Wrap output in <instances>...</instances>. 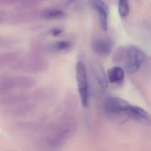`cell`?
I'll return each instance as SVG.
<instances>
[{"instance_id": "obj_5", "label": "cell", "mask_w": 151, "mask_h": 151, "mask_svg": "<svg viewBox=\"0 0 151 151\" xmlns=\"http://www.w3.org/2000/svg\"><path fill=\"white\" fill-rule=\"evenodd\" d=\"M129 105L126 101L119 97L109 96L104 101V108L109 114H125Z\"/></svg>"}, {"instance_id": "obj_11", "label": "cell", "mask_w": 151, "mask_h": 151, "mask_svg": "<svg viewBox=\"0 0 151 151\" xmlns=\"http://www.w3.org/2000/svg\"><path fill=\"white\" fill-rule=\"evenodd\" d=\"M26 94H14L6 95L0 99V104L5 106H14L27 102L30 99Z\"/></svg>"}, {"instance_id": "obj_10", "label": "cell", "mask_w": 151, "mask_h": 151, "mask_svg": "<svg viewBox=\"0 0 151 151\" xmlns=\"http://www.w3.org/2000/svg\"><path fill=\"white\" fill-rule=\"evenodd\" d=\"M125 114L129 118L140 122L146 123L150 121V116L143 109L130 104L126 110Z\"/></svg>"}, {"instance_id": "obj_8", "label": "cell", "mask_w": 151, "mask_h": 151, "mask_svg": "<svg viewBox=\"0 0 151 151\" xmlns=\"http://www.w3.org/2000/svg\"><path fill=\"white\" fill-rule=\"evenodd\" d=\"M91 3L93 8L99 13L101 28L103 31H106L108 26V7L102 1L94 0Z\"/></svg>"}, {"instance_id": "obj_16", "label": "cell", "mask_w": 151, "mask_h": 151, "mask_svg": "<svg viewBox=\"0 0 151 151\" xmlns=\"http://www.w3.org/2000/svg\"><path fill=\"white\" fill-rule=\"evenodd\" d=\"M39 2L36 1H22L17 4L16 8L18 9H26L37 6Z\"/></svg>"}, {"instance_id": "obj_18", "label": "cell", "mask_w": 151, "mask_h": 151, "mask_svg": "<svg viewBox=\"0 0 151 151\" xmlns=\"http://www.w3.org/2000/svg\"><path fill=\"white\" fill-rule=\"evenodd\" d=\"M17 126L22 129H32L39 126V124L37 122L34 123L33 122H21L17 124Z\"/></svg>"}, {"instance_id": "obj_9", "label": "cell", "mask_w": 151, "mask_h": 151, "mask_svg": "<svg viewBox=\"0 0 151 151\" xmlns=\"http://www.w3.org/2000/svg\"><path fill=\"white\" fill-rule=\"evenodd\" d=\"M36 105L32 103H25L7 108L5 112L15 116H22L32 113L35 110Z\"/></svg>"}, {"instance_id": "obj_2", "label": "cell", "mask_w": 151, "mask_h": 151, "mask_svg": "<svg viewBox=\"0 0 151 151\" xmlns=\"http://www.w3.org/2000/svg\"><path fill=\"white\" fill-rule=\"evenodd\" d=\"M36 83L34 78L25 76L4 77L0 79V94L14 88L29 89L35 86Z\"/></svg>"}, {"instance_id": "obj_12", "label": "cell", "mask_w": 151, "mask_h": 151, "mask_svg": "<svg viewBox=\"0 0 151 151\" xmlns=\"http://www.w3.org/2000/svg\"><path fill=\"white\" fill-rule=\"evenodd\" d=\"M107 77L111 83L122 84L124 80V70L118 66L112 67L108 70Z\"/></svg>"}, {"instance_id": "obj_3", "label": "cell", "mask_w": 151, "mask_h": 151, "mask_svg": "<svg viewBox=\"0 0 151 151\" xmlns=\"http://www.w3.org/2000/svg\"><path fill=\"white\" fill-rule=\"evenodd\" d=\"M76 78L77 82L78 92L82 105L87 107L89 103V85L87 79L86 67L82 61H78L76 69Z\"/></svg>"}, {"instance_id": "obj_21", "label": "cell", "mask_w": 151, "mask_h": 151, "mask_svg": "<svg viewBox=\"0 0 151 151\" xmlns=\"http://www.w3.org/2000/svg\"><path fill=\"white\" fill-rule=\"evenodd\" d=\"M3 17L1 16V15L0 14V23H1L2 22H3Z\"/></svg>"}, {"instance_id": "obj_22", "label": "cell", "mask_w": 151, "mask_h": 151, "mask_svg": "<svg viewBox=\"0 0 151 151\" xmlns=\"http://www.w3.org/2000/svg\"></svg>"}, {"instance_id": "obj_6", "label": "cell", "mask_w": 151, "mask_h": 151, "mask_svg": "<svg viewBox=\"0 0 151 151\" xmlns=\"http://www.w3.org/2000/svg\"><path fill=\"white\" fill-rule=\"evenodd\" d=\"M114 47L113 41L108 38H99L95 40L92 45L93 50L98 55L107 56L112 52Z\"/></svg>"}, {"instance_id": "obj_1", "label": "cell", "mask_w": 151, "mask_h": 151, "mask_svg": "<svg viewBox=\"0 0 151 151\" xmlns=\"http://www.w3.org/2000/svg\"><path fill=\"white\" fill-rule=\"evenodd\" d=\"M145 52L134 46L121 47L115 52L113 61L122 65L128 74H132L139 70L146 59Z\"/></svg>"}, {"instance_id": "obj_4", "label": "cell", "mask_w": 151, "mask_h": 151, "mask_svg": "<svg viewBox=\"0 0 151 151\" xmlns=\"http://www.w3.org/2000/svg\"><path fill=\"white\" fill-rule=\"evenodd\" d=\"M45 60L38 55H33L18 63L15 68L26 72H40L47 68Z\"/></svg>"}, {"instance_id": "obj_14", "label": "cell", "mask_w": 151, "mask_h": 151, "mask_svg": "<svg viewBox=\"0 0 151 151\" xmlns=\"http://www.w3.org/2000/svg\"><path fill=\"white\" fill-rule=\"evenodd\" d=\"M19 54L16 52L6 53L0 55V67L6 66L14 63L18 58Z\"/></svg>"}, {"instance_id": "obj_13", "label": "cell", "mask_w": 151, "mask_h": 151, "mask_svg": "<svg viewBox=\"0 0 151 151\" xmlns=\"http://www.w3.org/2000/svg\"><path fill=\"white\" fill-rule=\"evenodd\" d=\"M43 15L47 19H60L65 16V12L60 9H51L44 11Z\"/></svg>"}, {"instance_id": "obj_20", "label": "cell", "mask_w": 151, "mask_h": 151, "mask_svg": "<svg viewBox=\"0 0 151 151\" xmlns=\"http://www.w3.org/2000/svg\"><path fill=\"white\" fill-rule=\"evenodd\" d=\"M10 43L9 40H8L7 39L0 37V46L5 45H7Z\"/></svg>"}, {"instance_id": "obj_19", "label": "cell", "mask_w": 151, "mask_h": 151, "mask_svg": "<svg viewBox=\"0 0 151 151\" xmlns=\"http://www.w3.org/2000/svg\"><path fill=\"white\" fill-rule=\"evenodd\" d=\"M63 30L60 28H55L52 31V33L54 36H58L62 33Z\"/></svg>"}, {"instance_id": "obj_15", "label": "cell", "mask_w": 151, "mask_h": 151, "mask_svg": "<svg viewBox=\"0 0 151 151\" xmlns=\"http://www.w3.org/2000/svg\"><path fill=\"white\" fill-rule=\"evenodd\" d=\"M119 14L122 18H125L129 13V5L127 0H120L118 1Z\"/></svg>"}, {"instance_id": "obj_17", "label": "cell", "mask_w": 151, "mask_h": 151, "mask_svg": "<svg viewBox=\"0 0 151 151\" xmlns=\"http://www.w3.org/2000/svg\"><path fill=\"white\" fill-rule=\"evenodd\" d=\"M71 46V43L67 40H61L54 44L53 47L55 50L63 51L67 50Z\"/></svg>"}, {"instance_id": "obj_7", "label": "cell", "mask_w": 151, "mask_h": 151, "mask_svg": "<svg viewBox=\"0 0 151 151\" xmlns=\"http://www.w3.org/2000/svg\"><path fill=\"white\" fill-rule=\"evenodd\" d=\"M91 68L94 78L102 91L106 92L109 86V81L104 69L100 63L93 62L91 64Z\"/></svg>"}]
</instances>
